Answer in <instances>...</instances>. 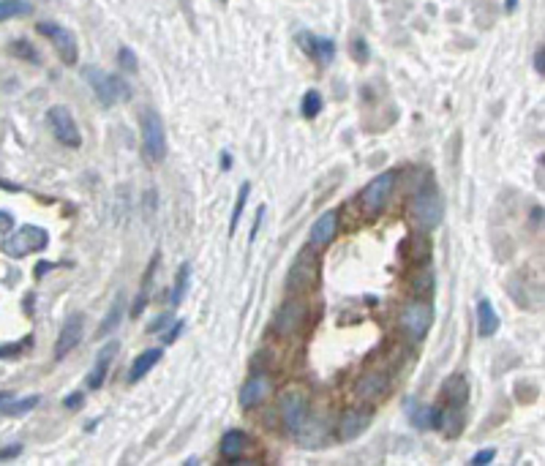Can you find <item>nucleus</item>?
I'll return each instance as SVG.
<instances>
[{
	"instance_id": "nucleus-1",
	"label": "nucleus",
	"mask_w": 545,
	"mask_h": 466,
	"mask_svg": "<svg viewBox=\"0 0 545 466\" xmlns=\"http://www.w3.org/2000/svg\"><path fill=\"white\" fill-rule=\"evenodd\" d=\"M85 79H88V85L93 88L95 98L101 101V107H115V104H125V101H131V88H128V82L120 79L118 74H107V71H101L98 66H88L85 71Z\"/></svg>"
},
{
	"instance_id": "nucleus-2",
	"label": "nucleus",
	"mask_w": 545,
	"mask_h": 466,
	"mask_svg": "<svg viewBox=\"0 0 545 466\" xmlns=\"http://www.w3.org/2000/svg\"><path fill=\"white\" fill-rule=\"evenodd\" d=\"M409 216L422 229H436L442 224L445 204H442L439 188L434 183H425V186L417 188V194L412 197V204H409Z\"/></svg>"
},
{
	"instance_id": "nucleus-3",
	"label": "nucleus",
	"mask_w": 545,
	"mask_h": 466,
	"mask_svg": "<svg viewBox=\"0 0 545 466\" xmlns=\"http://www.w3.org/2000/svg\"><path fill=\"white\" fill-rule=\"evenodd\" d=\"M142 125V150L147 155V161L153 164H161L164 155H167V128H164V120L156 109H145L140 118Z\"/></svg>"
},
{
	"instance_id": "nucleus-4",
	"label": "nucleus",
	"mask_w": 545,
	"mask_h": 466,
	"mask_svg": "<svg viewBox=\"0 0 545 466\" xmlns=\"http://www.w3.org/2000/svg\"><path fill=\"white\" fill-rule=\"evenodd\" d=\"M395 180H398V172L388 170L382 172V175H376L374 180L360 191V207H363L365 216L374 218L388 207L390 197H393V188H395Z\"/></svg>"
},
{
	"instance_id": "nucleus-5",
	"label": "nucleus",
	"mask_w": 545,
	"mask_h": 466,
	"mask_svg": "<svg viewBox=\"0 0 545 466\" xmlns=\"http://www.w3.org/2000/svg\"><path fill=\"white\" fill-rule=\"evenodd\" d=\"M47 243H49L47 229L25 224V227H19L14 234H9V240H3V254L11 257V259H22V257H28L33 251H44Z\"/></svg>"
},
{
	"instance_id": "nucleus-6",
	"label": "nucleus",
	"mask_w": 545,
	"mask_h": 466,
	"mask_svg": "<svg viewBox=\"0 0 545 466\" xmlns=\"http://www.w3.org/2000/svg\"><path fill=\"white\" fill-rule=\"evenodd\" d=\"M279 415L286 434H297L308 420V395L303 390H286L279 401Z\"/></svg>"
},
{
	"instance_id": "nucleus-7",
	"label": "nucleus",
	"mask_w": 545,
	"mask_h": 466,
	"mask_svg": "<svg viewBox=\"0 0 545 466\" xmlns=\"http://www.w3.org/2000/svg\"><path fill=\"white\" fill-rule=\"evenodd\" d=\"M306 319H308V306L303 300H286V303H281L273 316V333L279 338H292L306 325Z\"/></svg>"
},
{
	"instance_id": "nucleus-8",
	"label": "nucleus",
	"mask_w": 545,
	"mask_h": 466,
	"mask_svg": "<svg viewBox=\"0 0 545 466\" xmlns=\"http://www.w3.org/2000/svg\"><path fill=\"white\" fill-rule=\"evenodd\" d=\"M36 31L41 33V36H47L49 41L55 44V52L61 55V61L66 63V66H77L79 44H77V36L68 31V28H63L58 22H38Z\"/></svg>"
},
{
	"instance_id": "nucleus-9",
	"label": "nucleus",
	"mask_w": 545,
	"mask_h": 466,
	"mask_svg": "<svg viewBox=\"0 0 545 466\" xmlns=\"http://www.w3.org/2000/svg\"><path fill=\"white\" fill-rule=\"evenodd\" d=\"M47 123L52 128V134H55V140L61 142L63 147H79L82 145V134H79L77 128V120H74V115L68 112V107H49L47 109Z\"/></svg>"
},
{
	"instance_id": "nucleus-10",
	"label": "nucleus",
	"mask_w": 545,
	"mask_h": 466,
	"mask_svg": "<svg viewBox=\"0 0 545 466\" xmlns=\"http://www.w3.org/2000/svg\"><path fill=\"white\" fill-rule=\"evenodd\" d=\"M428 327H431V306L422 303V300H415L409 303L404 311H401V330L406 333L409 341H422L428 336Z\"/></svg>"
},
{
	"instance_id": "nucleus-11",
	"label": "nucleus",
	"mask_w": 545,
	"mask_h": 466,
	"mask_svg": "<svg viewBox=\"0 0 545 466\" xmlns=\"http://www.w3.org/2000/svg\"><path fill=\"white\" fill-rule=\"evenodd\" d=\"M297 44L300 49L319 66H330L336 58V41L327 38V36H316V33H297Z\"/></svg>"
},
{
	"instance_id": "nucleus-12",
	"label": "nucleus",
	"mask_w": 545,
	"mask_h": 466,
	"mask_svg": "<svg viewBox=\"0 0 545 466\" xmlns=\"http://www.w3.org/2000/svg\"><path fill=\"white\" fill-rule=\"evenodd\" d=\"M273 393V382L265 371H254L251 379L240 388V406L249 412V409H256L259 404H265L267 395Z\"/></svg>"
},
{
	"instance_id": "nucleus-13",
	"label": "nucleus",
	"mask_w": 545,
	"mask_h": 466,
	"mask_svg": "<svg viewBox=\"0 0 545 466\" xmlns=\"http://www.w3.org/2000/svg\"><path fill=\"white\" fill-rule=\"evenodd\" d=\"M82 325H85V316L82 314H71L66 322H63L61 333H58V341H55V360L68 358L82 341Z\"/></svg>"
},
{
	"instance_id": "nucleus-14",
	"label": "nucleus",
	"mask_w": 545,
	"mask_h": 466,
	"mask_svg": "<svg viewBox=\"0 0 545 466\" xmlns=\"http://www.w3.org/2000/svg\"><path fill=\"white\" fill-rule=\"evenodd\" d=\"M118 349H120V343H118V341H109V343H104V346L98 349L93 371L88 373V379H85V385H88L90 390H101V388H104V382H107V373H109V366H112V360H115V355H118Z\"/></svg>"
},
{
	"instance_id": "nucleus-15",
	"label": "nucleus",
	"mask_w": 545,
	"mask_h": 466,
	"mask_svg": "<svg viewBox=\"0 0 545 466\" xmlns=\"http://www.w3.org/2000/svg\"><path fill=\"white\" fill-rule=\"evenodd\" d=\"M338 210H325L322 216L313 221L311 227V246L313 249H327L336 234H338Z\"/></svg>"
},
{
	"instance_id": "nucleus-16",
	"label": "nucleus",
	"mask_w": 545,
	"mask_h": 466,
	"mask_svg": "<svg viewBox=\"0 0 545 466\" xmlns=\"http://www.w3.org/2000/svg\"><path fill=\"white\" fill-rule=\"evenodd\" d=\"M368 425H371V412H368V409H349V412H343L341 420H338V439H341V442H352V439H358Z\"/></svg>"
},
{
	"instance_id": "nucleus-17",
	"label": "nucleus",
	"mask_w": 545,
	"mask_h": 466,
	"mask_svg": "<svg viewBox=\"0 0 545 466\" xmlns=\"http://www.w3.org/2000/svg\"><path fill=\"white\" fill-rule=\"evenodd\" d=\"M385 393H388V376H382L379 371L360 376V382L355 385V398L360 401H379Z\"/></svg>"
},
{
	"instance_id": "nucleus-18",
	"label": "nucleus",
	"mask_w": 545,
	"mask_h": 466,
	"mask_svg": "<svg viewBox=\"0 0 545 466\" xmlns=\"http://www.w3.org/2000/svg\"><path fill=\"white\" fill-rule=\"evenodd\" d=\"M246 447H249V436L243 434L240 428L227 431L224 439H221V455H224L229 464H237V461H240V455L246 452Z\"/></svg>"
},
{
	"instance_id": "nucleus-19",
	"label": "nucleus",
	"mask_w": 545,
	"mask_h": 466,
	"mask_svg": "<svg viewBox=\"0 0 545 466\" xmlns=\"http://www.w3.org/2000/svg\"><path fill=\"white\" fill-rule=\"evenodd\" d=\"M445 401L452 409H464L469 404V382L461 373H455L445 382Z\"/></svg>"
},
{
	"instance_id": "nucleus-20",
	"label": "nucleus",
	"mask_w": 545,
	"mask_h": 466,
	"mask_svg": "<svg viewBox=\"0 0 545 466\" xmlns=\"http://www.w3.org/2000/svg\"><path fill=\"white\" fill-rule=\"evenodd\" d=\"M499 325H502V319H499L494 303H491V300H480V303H477V333H480L483 338H491L499 330Z\"/></svg>"
},
{
	"instance_id": "nucleus-21",
	"label": "nucleus",
	"mask_w": 545,
	"mask_h": 466,
	"mask_svg": "<svg viewBox=\"0 0 545 466\" xmlns=\"http://www.w3.org/2000/svg\"><path fill=\"white\" fill-rule=\"evenodd\" d=\"M161 358H164V349H145L140 358L131 363V368H128V382L131 385H137L145 373L150 371L153 366H158L161 363Z\"/></svg>"
},
{
	"instance_id": "nucleus-22",
	"label": "nucleus",
	"mask_w": 545,
	"mask_h": 466,
	"mask_svg": "<svg viewBox=\"0 0 545 466\" xmlns=\"http://www.w3.org/2000/svg\"><path fill=\"white\" fill-rule=\"evenodd\" d=\"M409 420L417 428H439L442 409L439 406H415V401H409Z\"/></svg>"
},
{
	"instance_id": "nucleus-23",
	"label": "nucleus",
	"mask_w": 545,
	"mask_h": 466,
	"mask_svg": "<svg viewBox=\"0 0 545 466\" xmlns=\"http://www.w3.org/2000/svg\"><path fill=\"white\" fill-rule=\"evenodd\" d=\"M123 314H125V297L123 292L115 297V303L109 306V314L104 316V322L98 325V333H95V338H107L109 333H115L120 322H123Z\"/></svg>"
},
{
	"instance_id": "nucleus-24",
	"label": "nucleus",
	"mask_w": 545,
	"mask_h": 466,
	"mask_svg": "<svg viewBox=\"0 0 545 466\" xmlns=\"http://www.w3.org/2000/svg\"><path fill=\"white\" fill-rule=\"evenodd\" d=\"M38 404H41V398H38V395H28V398H11V401L0 404V415H3V418H22V415L33 412V409H36Z\"/></svg>"
},
{
	"instance_id": "nucleus-25",
	"label": "nucleus",
	"mask_w": 545,
	"mask_h": 466,
	"mask_svg": "<svg viewBox=\"0 0 545 466\" xmlns=\"http://www.w3.org/2000/svg\"><path fill=\"white\" fill-rule=\"evenodd\" d=\"M33 3L28 0H0V22L14 19V16H31Z\"/></svg>"
},
{
	"instance_id": "nucleus-26",
	"label": "nucleus",
	"mask_w": 545,
	"mask_h": 466,
	"mask_svg": "<svg viewBox=\"0 0 545 466\" xmlns=\"http://www.w3.org/2000/svg\"><path fill=\"white\" fill-rule=\"evenodd\" d=\"M188 279H191V264H180L177 267V276H175V289H172V306H180L188 289Z\"/></svg>"
},
{
	"instance_id": "nucleus-27",
	"label": "nucleus",
	"mask_w": 545,
	"mask_h": 466,
	"mask_svg": "<svg viewBox=\"0 0 545 466\" xmlns=\"http://www.w3.org/2000/svg\"><path fill=\"white\" fill-rule=\"evenodd\" d=\"M251 194V183H240L237 188V200H234V210H232V218H229V237L237 232V224H240V216H243V207H246V200H249Z\"/></svg>"
},
{
	"instance_id": "nucleus-28",
	"label": "nucleus",
	"mask_w": 545,
	"mask_h": 466,
	"mask_svg": "<svg viewBox=\"0 0 545 466\" xmlns=\"http://www.w3.org/2000/svg\"><path fill=\"white\" fill-rule=\"evenodd\" d=\"M9 52H11L14 58H19V61H28V63H38V61H41L38 49L33 47L31 41H25V38H16V41H11V44H9Z\"/></svg>"
},
{
	"instance_id": "nucleus-29",
	"label": "nucleus",
	"mask_w": 545,
	"mask_h": 466,
	"mask_svg": "<svg viewBox=\"0 0 545 466\" xmlns=\"http://www.w3.org/2000/svg\"><path fill=\"white\" fill-rule=\"evenodd\" d=\"M300 112H303V118H306V120H313V118L322 112V95H319V90H308V93L303 95V101H300Z\"/></svg>"
},
{
	"instance_id": "nucleus-30",
	"label": "nucleus",
	"mask_w": 545,
	"mask_h": 466,
	"mask_svg": "<svg viewBox=\"0 0 545 466\" xmlns=\"http://www.w3.org/2000/svg\"><path fill=\"white\" fill-rule=\"evenodd\" d=\"M118 66L128 71V74H137V68H140V61H137V52L131 47H120L118 49Z\"/></svg>"
},
{
	"instance_id": "nucleus-31",
	"label": "nucleus",
	"mask_w": 545,
	"mask_h": 466,
	"mask_svg": "<svg viewBox=\"0 0 545 466\" xmlns=\"http://www.w3.org/2000/svg\"><path fill=\"white\" fill-rule=\"evenodd\" d=\"M349 52H352V58H355L358 63H368V61H371L368 41H365L363 36H355V38H352V44H349Z\"/></svg>"
},
{
	"instance_id": "nucleus-32",
	"label": "nucleus",
	"mask_w": 545,
	"mask_h": 466,
	"mask_svg": "<svg viewBox=\"0 0 545 466\" xmlns=\"http://www.w3.org/2000/svg\"><path fill=\"white\" fill-rule=\"evenodd\" d=\"M25 346H33V336H28V338H22V341L16 343H3L0 346V358H16L19 352H25Z\"/></svg>"
},
{
	"instance_id": "nucleus-33",
	"label": "nucleus",
	"mask_w": 545,
	"mask_h": 466,
	"mask_svg": "<svg viewBox=\"0 0 545 466\" xmlns=\"http://www.w3.org/2000/svg\"><path fill=\"white\" fill-rule=\"evenodd\" d=\"M494 458H497V450H494V447H488V450L474 452V458H472V464H474V466H485V464H491Z\"/></svg>"
},
{
	"instance_id": "nucleus-34",
	"label": "nucleus",
	"mask_w": 545,
	"mask_h": 466,
	"mask_svg": "<svg viewBox=\"0 0 545 466\" xmlns=\"http://www.w3.org/2000/svg\"><path fill=\"white\" fill-rule=\"evenodd\" d=\"M82 404H85V395H82L79 390L63 398V406H66V409H82Z\"/></svg>"
},
{
	"instance_id": "nucleus-35",
	"label": "nucleus",
	"mask_w": 545,
	"mask_h": 466,
	"mask_svg": "<svg viewBox=\"0 0 545 466\" xmlns=\"http://www.w3.org/2000/svg\"><path fill=\"white\" fill-rule=\"evenodd\" d=\"M19 452H22V445H9V447H3V450H0V464L14 461Z\"/></svg>"
},
{
	"instance_id": "nucleus-36",
	"label": "nucleus",
	"mask_w": 545,
	"mask_h": 466,
	"mask_svg": "<svg viewBox=\"0 0 545 466\" xmlns=\"http://www.w3.org/2000/svg\"><path fill=\"white\" fill-rule=\"evenodd\" d=\"M11 227H14V216H11V213H6V210H0V237L11 232Z\"/></svg>"
},
{
	"instance_id": "nucleus-37",
	"label": "nucleus",
	"mask_w": 545,
	"mask_h": 466,
	"mask_svg": "<svg viewBox=\"0 0 545 466\" xmlns=\"http://www.w3.org/2000/svg\"><path fill=\"white\" fill-rule=\"evenodd\" d=\"M531 63H534V71L543 77V74H545V47H543V44L537 47V52H534V61H531Z\"/></svg>"
},
{
	"instance_id": "nucleus-38",
	"label": "nucleus",
	"mask_w": 545,
	"mask_h": 466,
	"mask_svg": "<svg viewBox=\"0 0 545 466\" xmlns=\"http://www.w3.org/2000/svg\"><path fill=\"white\" fill-rule=\"evenodd\" d=\"M170 322H172V316H170V314H164V316H158L156 322H153V325L147 327V333H164V330H167V325H170Z\"/></svg>"
},
{
	"instance_id": "nucleus-39",
	"label": "nucleus",
	"mask_w": 545,
	"mask_h": 466,
	"mask_svg": "<svg viewBox=\"0 0 545 466\" xmlns=\"http://www.w3.org/2000/svg\"><path fill=\"white\" fill-rule=\"evenodd\" d=\"M262 218H265V204L256 207V221H254V229H251L249 240H256V232H259V227H262Z\"/></svg>"
},
{
	"instance_id": "nucleus-40",
	"label": "nucleus",
	"mask_w": 545,
	"mask_h": 466,
	"mask_svg": "<svg viewBox=\"0 0 545 466\" xmlns=\"http://www.w3.org/2000/svg\"><path fill=\"white\" fill-rule=\"evenodd\" d=\"M183 327H186V322H175V325H172V330H170V336L164 338V343H172V341H175V338L180 336V330H183Z\"/></svg>"
},
{
	"instance_id": "nucleus-41",
	"label": "nucleus",
	"mask_w": 545,
	"mask_h": 466,
	"mask_svg": "<svg viewBox=\"0 0 545 466\" xmlns=\"http://www.w3.org/2000/svg\"><path fill=\"white\" fill-rule=\"evenodd\" d=\"M531 224H537V227L543 224V207H540V204H537V207L531 210Z\"/></svg>"
},
{
	"instance_id": "nucleus-42",
	"label": "nucleus",
	"mask_w": 545,
	"mask_h": 466,
	"mask_svg": "<svg viewBox=\"0 0 545 466\" xmlns=\"http://www.w3.org/2000/svg\"><path fill=\"white\" fill-rule=\"evenodd\" d=\"M229 167H232V155L221 153V170H229Z\"/></svg>"
},
{
	"instance_id": "nucleus-43",
	"label": "nucleus",
	"mask_w": 545,
	"mask_h": 466,
	"mask_svg": "<svg viewBox=\"0 0 545 466\" xmlns=\"http://www.w3.org/2000/svg\"><path fill=\"white\" fill-rule=\"evenodd\" d=\"M14 398V393H9V390H0V404H6V401H11Z\"/></svg>"
},
{
	"instance_id": "nucleus-44",
	"label": "nucleus",
	"mask_w": 545,
	"mask_h": 466,
	"mask_svg": "<svg viewBox=\"0 0 545 466\" xmlns=\"http://www.w3.org/2000/svg\"><path fill=\"white\" fill-rule=\"evenodd\" d=\"M515 6H518V0H507V3H504V11H507V14H513Z\"/></svg>"
},
{
	"instance_id": "nucleus-45",
	"label": "nucleus",
	"mask_w": 545,
	"mask_h": 466,
	"mask_svg": "<svg viewBox=\"0 0 545 466\" xmlns=\"http://www.w3.org/2000/svg\"><path fill=\"white\" fill-rule=\"evenodd\" d=\"M218 3H221V6H227V3H229V0H218Z\"/></svg>"
}]
</instances>
